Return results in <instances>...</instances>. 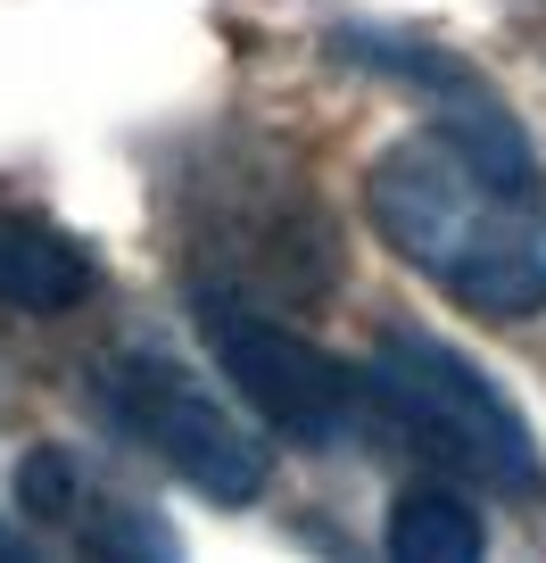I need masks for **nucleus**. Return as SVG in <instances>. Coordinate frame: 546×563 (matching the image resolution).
I'll use <instances>...</instances> for the list:
<instances>
[{
    "mask_svg": "<svg viewBox=\"0 0 546 563\" xmlns=\"http://www.w3.org/2000/svg\"><path fill=\"white\" fill-rule=\"evenodd\" d=\"M365 208L389 257L439 282L464 316H546V175L480 84L447 91L439 117L372 158Z\"/></svg>",
    "mask_w": 546,
    "mask_h": 563,
    "instance_id": "obj_1",
    "label": "nucleus"
},
{
    "mask_svg": "<svg viewBox=\"0 0 546 563\" xmlns=\"http://www.w3.org/2000/svg\"><path fill=\"white\" fill-rule=\"evenodd\" d=\"M365 422H381L405 456H423L447 481H472V489L530 497L546 481L538 440L513 415V398L431 332H389L365 356Z\"/></svg>",
    "mask_w": 546,
    "mask_h": 563,
    "instance_id": "obj_2",
    "label": "nucleus"
},
{
    "mask_svg": "<svg viewBox=\"0 0 546 563\" xmlns=\"http://www.w3.org/2000/svg\"><path fill=\"white\" fill-rule=\"evenodd\" d=\"M91 406L116 422V440H133L149 464L182 481V489L215 497V506H257L274 489V448L248 431L191 365L166 349H116L91 365Z\"/></svg>",
    "mask_w": 546,
    "mask_h": 563,
    "instance_id": "obj_3",
    "label": "nucleus"
},
{
    "mask_svg": "<svg viewBox=\"0 0 546 563\" xmlns=\"http://www.w3.org/2000/svg\"><path fill=\"white\" fill-rule=\"evenodd\" d=\"M191 316H199V340L215 349V365H224V382L248 398V415L274 422L282 440L339 448L365 422V373L339 365L315 340H299L282 316H265L257 299H241L224 282H199Z\"/></svg>",
    "mask_w": 546,
    "mask_h": 563,
    "instance_id": "obj_4",
    "label": "nucleus"
},
{
    "mask_svg": "<svg viewBox=\"0 0 546 563\" xmlns=\"http://www.w3.org/2000/svg\"><path fill=\"white\" fill-rule=\"evenodd\" d=\"M18 506L34 514L51 539L91 547V555H142V563L175 555V530H166L149 506L116 497L75 448H34V456L18 464Z\"/></svg>",
    "mask_w": 546,
    "mask_h": 563,
    "instance_id": "obj_5",
    "label": "nucleus"
},
{
    "mask_svg": "<svg viewBox=\"0 0 546 563\" xmlns=\"http://www.w3.org/2000/svg\"><path fill=\"white\" fill-rule=\"evenodd\" d=\"M100 290V257L67 224L34 208H0V307L18 316H75Z\"/></svg>",
    "mask_w": 546,
    "mask_h": 563,
    "instance_id": "obj_6",
    "label": "nucleus"
},
{
    "mask_svg": "<svg viewBox=\"0 0 546 563\" xmlns=\"http://www.w3.org/2000/svg\"><path fill=\"white\" fill-rule=\"evenodd\" d=\"M381 547L398 563H472V555H489V530H480V514L464 506L456 489H405L398 506H389V530H381Z\"/></svg>",
    "mask_w": 546,
    "mask_h": 563,
    "instance_id": "obj_7",
    "label": "nucleus"
},
{
    "mask_svg": "<svg viewBox=\"0 0 546 563\" xmlns=\"http://www.w3.org/2000/svg\"><path fill=\"white\" fill-rule=\"evenodd\" d=\"M505 18H513V34H522V51L546 58V0H505Z\"/></svg>",
    "mask_w": 546,
    "mask_h": 563,
    "instance_id": "obj_8",
    "label": "nucleus"
},
{
    "mask_svg": "<svg viewBox=\"0 0 546 563\" xmlns=\"http://www.w3.org/2000/svg\"><path fill=\"white\" fill-rule=\"evenodd\" d=\"M0 555H18V539H9V530H0Z\"/></svg>",
    "mask_w": 546,
    "mask_h": 563,
    "instance_id": "obj_9",
    "label": "nucleus"
}]
</instances>
